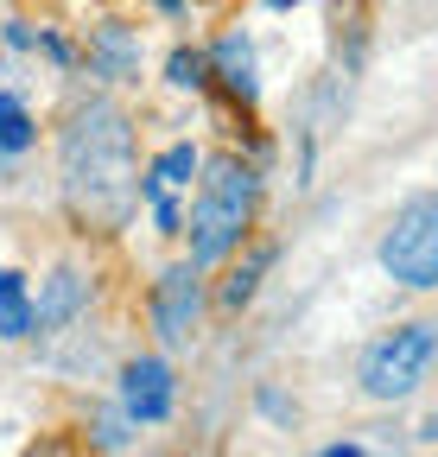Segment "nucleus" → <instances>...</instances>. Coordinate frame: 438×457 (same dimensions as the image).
Returning a JSON list of instances; mask_svg holds the SVG:
<instances>
[{"label":"nucleus","instance_id":"obj_1","mask_svg":"<svg viewBox=\"0 0 438 457\" xmlns=\"http://www.w3.org/2000/svg\"><path fill=\"white\" fill-rule=\"evenodd\" d=\"M58 171H64V197L89 228H128V216L140 210V153H134V121L115 102H89L70 114L64 146H58Z\"/></svg>","mask_w":438,"mask_h":457},{"label":"nucleus","instance_id":"obj_2","mask_svg":"<svg viewBox=\"0 0 438 457\" xmlns=\"http://www.w3.org/2000/svg\"><path fill=\"white\" fill-rule=\"evenodd\" d=\"M254 204H260V171L236 153L223 159H210L197 171V197H191V222H185V236H191V267H216V261H229L248 236V222H254Z\"/></svg>","mask_w":438,"mask_h":457},{"label":"nucleus","instance_id":"obj_3","mask_svg":"<svg viewBox=\"0 0 438 457\" xmlns=\"http://www.w3.org/2000/svg\"><path fill=\"white\" fill-rule=\"evenodd\" d=\"M432 362H438V324L413 318V324H394L388 337H375L356 375H362L368 400H413L419 381L432 375Z\"/></svg>","mask_w":438,"mask_h":457},{"label":"nucleus","instance_id":"obj_4","mask_svg":"<svg viewBox=\"0 0 438 457\" xmlns=\"http://www.w3.org/2000/svg\"><path fill=\"white\" fill-rule=\"evenodd\" d=\"M375 261L407 293H438V191H419L394 210V222L381 228Z\"/></svg>","mask_w":438,"mask_h":457},{"label":"nucleus","instance_id":"obj_5","mask_svg":"<svg viewBox=\"0 0 438 457\" xmlns=\"http://www.w3.org/2000/svg\"><path fill=\"white\" fill-rule=\"evenodd\" d=\"M146 318H153V337L166 343V350H185L197 337V324H203V273L191 261L166 267L146 293Z\"/></svg>","mask_w":438,"mask_h":457},{"label":"nucleus","instance_id":"obj_6","mask_svg":"<svg viewBox=\"0 0 438 457\" xmlns=\"http://www.w3.org/2000/svg\"><path fill=\"white\" fill-rule=\"evenodd\" d=\"M172 400H178V375L166 356H134L121 369V413L134 426H166L172 420Z\"/></svg>","mask_w":438,"mask_h":457},{"label":"nucleus","instance_id":"obj_7","mask_svg":"<svg viewBox=\"0 0 438 457\" xmlns=\"http://www.w3.org/2000/svg\"><path fill=\"white\" fill-rule=\"evenodd\" d=\"M89 71L108 77V83L140 77V32H134L128 20H102V26L89 32Z\"/></svg>","mask_w":438,"mask_h":457},{"label":"nucleus","instance_id":"obj_8","mask_svg":"<svg viewBox=\"0 0 438 457\" xmlns=\"http://www.w3.org/2000/svg\"><path fill=\"white\" fill-rule=\"evenodd\" d=\"M83 305H89V279H83L77 267H51V273L38 279L32 324H38V330H64V324H70Z\"/></svg>","mask_w":438,"mask_h":457},{"label":"nucleus","instance_id":"obj_9","mask_svg":"<svg viewBox=\"0 0 438 457\" xmlns=\"http://www.w3.org/2000/svg\"><path fill=\"white\" fill-rule=\"evenodd\" d=\"M210 77L223 83L236 102H254L260 96V71H254V45L242 38V32H223L216 38V51H210Z\"/></svg>","mask_w":438,"mask_h":457},{"label":"nucleus","instance_id":"obj_10","mask_svg":"<svg viewBox=\"0 0 438 457\" xmlns=\"http://www.w3.org/2000/svg\"><path fill=\"white\" fill-rule=\"evenodd\" d=\"M203 171V159H197V146L191 140H172L166 153H159L146 171H140V204L146 197H172V191H191V179Z\"/></svg>","mask_w":438,"mask_h":457},{"label":"nucleus","instance_id":"obj_11","mask_svg":"<svg viewBox=\"0 0 438 457\" xmlns=\"http://www.w3.org/2000/svg\"><path fill=\"white\" fill-rule=\"evenodd\" d=\"M273 254H280V248H273V242H260V248H248V261H236L229 267V279L223 286H216V305H223V312H242L254 293H260V273L273 267Z\"/></svg>","mask_w":438,"mask_h":457},{"label":"nucleus","instance_id":"obj_12","mask_svg":"<svg viewBox=\"0 0 438 457\" xmlns=\"http://www.w3.org/2000/svg\"><path fill=\"white\" fill-rule=\"evenodd\" d=\"M32 330H38V324H32V293H26V273L0 267V337L20 343V337H32Z\"/></svg>","mask_w":438,"mask_h":457},{"label":"nucleus","instance_id":"obj_13","mask_svg":"<svg viewBox=\"0 0 438 457\" xmlns=\"http://www.w3.org/2000/svg\"><path fill=\"white\" fill-rule=\"evenodd\" d=\"M32 140H38V128H32V114H26V102L0 89V153H26Z\"/></svg>","mask_w":438,"mask_h":457},{"label":"nucleus","instance_id":"obj_14","mask_svg":"<svg viewBox=\"0 0 438 457\" xmlns=\"http://www.w3.org/2000/svg\"><path fill=\"white\" fill-rule=\"evenodd\" d=\"M166 83H172V89H203V83H210V57L178 45V51L166 57Z\"/></svg>","mask_w":438,"mask_h":457},{"label":"nucleus","instance_id":"obj_15","mask_svg":"<svg viewBox=\"0 0 438 457\" xmlns=\"http://www.w3.org/2000/svg\"><path fill=\"white\" fill-rule=\"evenodd\" d=\"M146 210H153V222H159V236H185V216H178L172 197H146Z\"/></svg>","mask_w":438,"mask_h":457},{"label":"nucleus","instance_id":"obj_16","mask_svg":"<svg viewBox=\"0 0 438 457\" xmlns=\"http://www.w3.org/2000/svg\"><path fill=\"white\" fill-rule=\"evenodd\" d=\"M7 45H20V51H32V45H38V32H32L26 20H7Z\"/></svg>","mask_w":438,"mask_h":457},{"label":"nucleus","instance_id":"obj_17","mask_svg":"<svg viewBox=\"0 0 438 457\" xmlns=\"http://www.w3.org/2000/svg\"><path fill=\"white\" fill-rule=\"evenodd\" d=\"M260 407H267L273 420H293V407H286V400H280V394H273V387H260Z\"/></svg>","mask_w":438,"mask_h":457},{"label":"nucleus","instance_id":"obj_18","mask_svg":"<svg viewBox=\"0 0 438 457\" xmlns=\"http://www.w3.org/2000/svg\"><path fill=\"white\" fill-rule=\"evenodd\" d=\"M318 457H368V451H362V445H324Z\"/></svg>","mask_w":438,"mask_h":457},{"label":"nucleus","instance_id":"obj_19","mask_svg":"<svg viewBox=\"0 0 438 457\" xmlns=\"http://www.w3.org/2000/svg\"><path fill=\"white\" fill-rule=\"evenodd\" d=\"M419 438H426V445H438V413L426 420V432H419Z\"/></svg>","mask_w":438,"mask_h":457},{"label":"nucleus","instance_id":"obj_20","mask_svg":"<svg viewBox=\"0 0 438 457\" xmlns=\"http://www.w3.org/2000/svg\"><path fill=\"white\" fill-rule=\"evenodd\" d=\"M38 457H70V451H64V445H45V451H38Z\"/></svg>","mask_w":438,"mask_h":457},{"label":"nucleus","instance_id":"obj_21","mask_svg":"<svg viewBox=\"0 0 438 457\" xmlns=\"http://www.w3.org/2000/svg\"><path fill=\"white\" fill-rule=\"evenodd\" d=\"M153 7H166V13H172V7H178V0H153Z\"/></svg>","mask_w":438,"mask_h":457}]
</instances>
